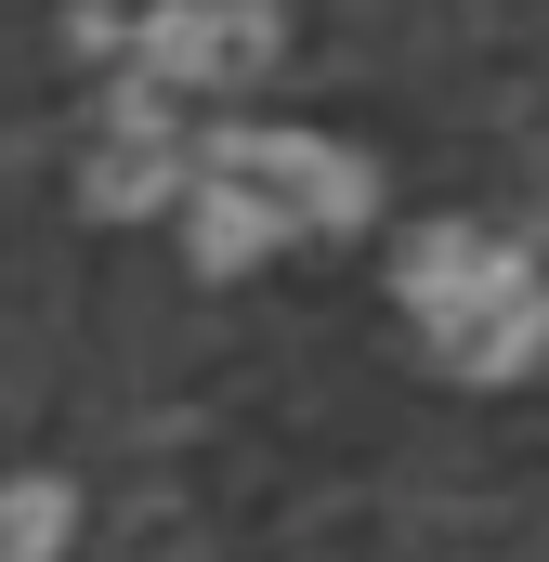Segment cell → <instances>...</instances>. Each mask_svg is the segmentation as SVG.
I'll use <instances>...</instances> for the list:
<instances>
[{
    "label": "cell",
    "instance_id": "6da1fadb",
    "mask_svg": "<svg viewBox=\"0 0 549 562\" xmlns=\"http://www.w3.org/2000/svg\"><path fill=\"white\" fill-rule=\"evenodd\" d=\"M367 210H380L367 157L314 132H223L197 157V262L210 276H236L249 249H288V236H354Z\"/></svg>",
    "mask_w": 549,
    "mask_h": 562
},
{
    "label": "cell",
    "instance_id": "7a4b0ae2",
    "mask_svg": "<svg viewBox=\"0 0 549 562\" xmlns=\"http://www.w3.org/2000/svg\"><path fill=\"white\" fill-rule=\"evenodd\" d=\"M406 314L432 327V353L471 367V380H511V367L549 340L537 262L497 249V236H418V249H406Z\"/></svg>",
    "mask_w": 549,
    "mask_h": 562
},
{
    "label": "cell",
    "instance_id": "3957f363",
    "mask_svg": "<svg viewBox=\"0 0 549 562\" xmlns=\"http://www.w3.org/2000/svg\"><path fill=\"white\" fill-rule=\"evenodd\" d=\"M262 53H274L262 0H183V13L144 26V66H157V79H249Z\"/></svg>",
    "mask_w": 549,
    "mask_h": 562
},
{
    "label": "cell",
    "instance_id": "277c9868",
    "mask_svg": "<svg viewBox=\"0 0 549 562\" xmlns=\"http://www.w3.org/2000/svg\"><path fill=\"white\" fill-rule=\"evenodd\" d=\"M66 537H79V497L53 471H13L0 484V562H66Z\"/></svg>",
    "mask_w": 549,
    "mask_h": 562
}]
</instances>
